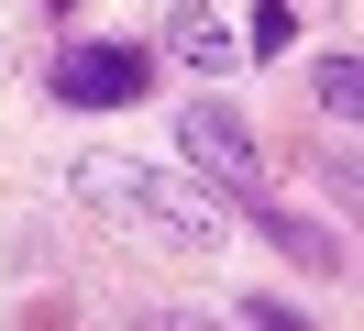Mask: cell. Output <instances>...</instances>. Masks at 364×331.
<instances>
[{
  "label": "cell",
  "mask_w": 364,
  "mask_h": 331,
  "mask_svg": "<svg viewBox=\"0 0 364 331\" xmlns=\"http://www.w3.org/2000/svg\"><path fill=\"white\" fill-rule=\"evenodd\" d=\"M77 199H89L111 232H144V243H166V254H210V243H221V210H210L188 177L133 166V154H77Z\"/></svg>",
  "instance_id": "1"
},
{
  "label": "cell",
  "mask_w": 364,
  "mask_h": 331,
  "mask_svg": "<svg viewBox=\"0 0 364 331\" xmlns=\"http://www.w3.org/2000/svg\"><path fill=\"white\" fill-rule=\"evenodd\" d=\"M45 88L67 110H122V100L155 88V56H144V44H67V56L45 66Z\"/></svg>",
  "instance_id": "2"
},
{
  "label": "cell",
  "mask_w": 364,
  "mask_h": 331,
  "mask_svg": "<svg viewBox=\"0 0 364 331\" xmlns=\"http://www.w3.org/2000/svg\"><path fill=\"white\" fill-rule=\"evenodd\" d=\"M177 144H188V166H199V177H221L232 199H265V166H254V132L232 122L221 100H177Z\"/></svg>",
  "instance_id": "3"
},
{
  "label": "cell",
  "mask_w": 364,
  "mask_h": 331,
  "mask_svg": "<svg viewBox=\"0 0 364 331\" xmlns=\"http://www.w3.org/2000/svg\"><path fill=\"white\" fill-rule=\"evenodd\" d=\"M166 44H177L199 78H232V66H243V33L221 22V0H177V33H166Z\"/></svg>",
  "instance_id": "4"
},
{
  "label": "cell",
  "mask_w": 364,
  "mask_h": 331,
  "mask_svg": "<svg viewBox=\"0 0 364 331\" xmlns=\"http://www.w3.org/2000/svg\"><path fill=\"white\" fill-rule=\"evenodd\" d=\"M243 210H254V221H265V232H276V243H287V254H298V265H320V276H331V265H342V243H331V232H320V221H298V210H265V199H243Z\"/></svg>",
  "instance_id": "5"
},
{
  "label": "cell",
  "mask_w": 364,
  "mask_h": 331,
  "mask_svg": "<svg viewBox=\"0 0 364 331\" xmlns=\"http://www.w3.org/2000/svg\"><path fill=\"white\" fill-rule=\"evenodd\" d=\"M320 110H331V122H353V110H364V56H353V44L320 56Z\"/></svg>",
  "instance_id": "6"
},
{
  "label": "cell",
  "mask_w": 364,
  "mask_h": 331,
  "mask_svg": "<svg viewBox=\"0 0 364 331\" xmlns=\"http://www.w3.org/2000/svg\"><path fill=\"white\" fill-rule=\"evenodd\" d=\"M298 44V0H254L243 11V56H287Z\"/></svg>",
  "instance_id": "7"
},
{
  "label": "cell",
  "mask_w": 364,
  "mask_h": 331,
  "mask_svg": "<svg viewBox=\"0 0 364 331\" xmlns=\"http://www.w3.org/2000/svg\"><path fill=\"white\" fill-rule=\"evenodd\" d=\"M133 331H232V320H210V309H144Z\"/></svg>",
  "instance_id": "8"
},
{
  "label": "cell",
  "mask_w": 364,
  "mask_h": 331,
  "mask_svg": "<svg viewBox=\"0 0 364 331\" xmlns=\"http://www.w3.org/2000/svg\"><path fill=\"white\" fill-rule=\"evenodd\" d=\"M243 331H309L298 309H276V298H243Z\"/></svg>",
  "instance_id": "9"
},
{
  "label": "cell",
  "mask_w": 364,
  "mask_h": 331,
  "mask_svg": "<svg viewBox=\"0 0 364 331\" xmlns=\"http://www.w3.org/2000/svg\"><path fill=\"white\" fill-rule=\"evenodd\" d=\"M55 11H67V0H55Z\"/></svg>",
  "instance_id": "10"
}]
</instances>
